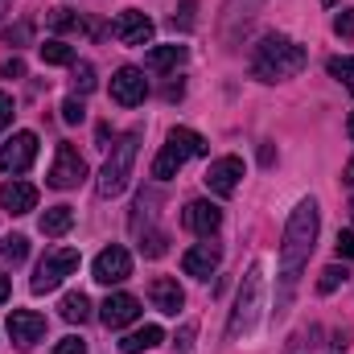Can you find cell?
Here are the masks:
<instances>
[{
  "mask_svg": "<svg viewBox=\"0 0 354 354\" xmlns=\"http://www.w3.org/2000/svg\"><path fill=\"white\" fill-rule=\"evenodd\" d=\"M0 75H4V79H8V75H12V79H21V75H25V62H21V58H8V62L0 66Z\"/></svg>",
  "mask_w": 354,
  "mask_h": 354,
  "instance_id": "obj_37",
  "label": "cell"
},
{
  "mask_svg": "<svg viewBox=\"0 0 354 354\" xmlns=\"http://www.w3.org/2000/svg\"><path fill=\"white\" fill-rule=\"evenodd\" d=\"M218 264H223V248H218V243H198V248H189V252L181 256L185 276H198V280H206Z\"/></svg>",
  "mask_w": 354,
  "mask_h": 354,
  "instance_id": "obj_16",
  "label": "cell"
},
{
  "mask_svg": "<svg viewBox=\"0 0 354 354\" xmlns=\"http://www.w3.org/2000/svg\"><path fill=\"white\" fill-rule=\"evenodd\" d=\"M4 12H8V0H0V21H4Z\"/></svg>",
  "mask_w": 354,
  "mask_h": 354,
  "instance_id": "obj_41",
  "label": "cell"
},
{
  "mask_svg": "<svg viewBox=\"0 0 354 354\" xmlns=\"http://www.w3.org/2000/svg\"><path fill=\"white\" fill-rule=\"evenodd\" d=\"M37 157V136L33 132H12L0 145V174H25Z\"/></svg>",
  "mask_w": 354,
  "mask_h": 354,
  "instance_id": "obj_7",
  "label": "cell"
},
{
  "mask_svg": "<svg viewBox=\"0 0 354 354\" xmlns=\"http://www.w3.org/2000/svg\"><path fill=\"white\" fill-rule=\"evenodd\" d=\"M58 313H62V322H71V326H83V322L91 317L87 292H66V297H62V305H58Z\"/></svg>",
  "mask_w": 354,
  "mask_h": 354,
  "instance_id": "obj_22",
  "label": "cell"
},
{
  "mask_svg": "<svg viewBox=\"0 0 354 354\" xmlns=\"http://www.w3.org/2000/svg\"><path fill=\"white\" fill-rule=\"evenodd\" d=\"M239 177H243V161L239 157H218V161H210V169H206V189L210 194H218V198H231L235 189H239Z\"/></svg>",
  "mask_w": 354,
  "mask_h": 354,
  "instance_id": "obj_13",
  "label": "cell"
},
{
  "mask_svg": "<svg viewBox=\"0 0 354 354\" xmlns=\"http://www.w3.org/2000/svg\"><path fill=\"white\" fill-rule=\"evenodd\" d=\"M41 62H46V66H75V50L54 37V41L41 46Z\"/></svg>",
  "mask_w": 354,
  "mask_h": 354,
  "instance_id": "obj_23",
  "label": "cell"
},
{
  "mask_svg": "<svg viewBox=\"0 0 354 354\" xmlns=\"http://www.w3.org/2000/svg\"><path fill=\"white\" fill-rule=\"evenodd\" d=\"M41 235H50V239H58V235H66L71 227H75V210L71 206H50L46 214H41Z\"/></svg>",
  "mask_w": 354,
  "mask_h": 354,
  "instance_id": "obj_21",
  "label": "cell"
},
{
  "mask_svg": "<svg viewBox=\"0 0 354 354\" xmlns=\"http://www.w3.org/2000/svg\"><path fill=\"white\" fill-rule=\"evenodd\" d=\"M29 37H33V21H17L12 29H4V46H12V50H21Z\"/></svg>",
  "mask_w": 354,
  "mask_h": 354,
  "instance_id": "obj_27",
  "label": "cell"
},
{
  "mask_svg": "<svg viewBox=\"0 0 354 354\" xmlns=\"http://www.w3.org/2000/svg\"><path fill=\"white\" fill-rule=\"evenodd\" d=\"M338 284H346V268L330 264L326 272H322V280H317V292H334Z\"/></svg>",
  "mask_w": 354,
  "mask_h": 354,
  "instance_id": "obj_28",
  "label": "cell"
},
{
  "mask_svg": "<svg viewBox=\"0 0 354 354\" xmlns=\"http://www.w3.org/2000/svg\"><path fill=\"white\" fill-rule=\"evenodd\" d=\"M322 4H334V0H322Z\"/></svg>",
  "mask_w": 354,
  "mask_h": 354,
  "instance_id": "obj_43",
  "label": "cell"
},
{
  "mask_svg": "<svg viewBox=\"0 0 354 354\" xmlns=\"http://www.w3.org/2000/svg\"><path fill=\"white\" fill-rule=\"evenodd\" d=\"M25 256H29V239L25 235H4L0 239V260L4 264H21Z\"/></svg>",
  "mask_w": 354,
  "mask_h": 354,
  "instance_id": "obj_24",
  "label": "cell"
},
{
  "mask_svg": "<svg viewBox=\"0 0 354 354\" xmlns=\"http://www.w3.org/2000/svg\"><path fill=\"white\" fill-rule=\"evenodd\" d=\"M145 95H149L145 71H136V66H120V71L111 75V99H115L120 107H140Z\"/></svg>",
  "mask_w": 354,
  "mask_h": 354,
  "instance_id": "obj_11",
  "label": "cell"
},
{
  "mask_svg": "<svg viewBox=\"0 0 354 354\" xmlns=\"http://www.w3.org/2000/svg\"><path fill=\"white\" fill-rule=\"evenodd\" d=\"M140 317V301L132 297V292H111L107 301H103V309H99V322L107 326V330H124V326H132Z\"/></svg>",
  "mask_w": 354,
  "mask_h": 354,
  "instance_id": "obj_14",
  "label": "cell"
},
{
  "mask_svg": "<svg viewBox=\"0 0 354 354\" xmlns=\"http://www.w3.org/2000/svg\"><path fill=\"white\" fill-rule=\"evenodd\" d=\"M260 305H264V264H252L248 276H243V284H239V297H235V313H231L227 334L231 338L248 334L256 326V317H260Z\"/></svg>",
  "mask_w": 354,
  "mask_h": 354,
  "instance_id": "obj_5",
  "label": "cell"
},
{
  "mask_svg": "<svg viewBox=\"0 0 354 354\" xmlns=\"http://www.w3.org/2000/svg\"><path fill=\"white\" fill-rule=\"evenodd\" d=\"M79 272V252L75 248H50L46 256H41V264L33 272V280H29V288L41 297V292H54L66 276H75Z\"/></svg>",
  "mask_w": 354,
  "mask_h": 354,
  "instance_id": "obj_6",
  "label": "cell"
},
{
  "mask_svg": "<svg viewBox=\"0 0 354 354\" xmlns=\"http://www.w3.org/2000/svg\"><path fill=\"white\" fill-rule=\"evenodd\" d=\"M305 62H309L305 46H297L292 37L268 33L264 41L256 46V54H252V75H256V79H264V83H280V79L301 75V71H305Z\"/></svg>",
  "mask_w": 354,
  "mask_h": 354,
  "instance_id": "obj_2",
  "label": "cell"
},
{
  "mask_svg": "<svg viewBox=\"0 0 354 354\" xmlns=\"http://www.w3.org/2000/svg\"><path fill=\"white\" fill-rule=\"evenodd\" d=\"M50 25H54L58 33H66V29H83V21H79V17H75L71 8H58V12L50 17Z\"/></svg>",
  "mask_w": 354,
  "mask_h": 354,
  "instance_id": "obj_30",
  "label": "cell"
},
{
  "mask_svg": "<svg viewBox=\"0 0 354 354\" xmlns=\"http://www.w3.org/2000/svg\"><path fill=\"white\" fill-rule=\"evenodd\" d=\"M149 301H153V309H161V313H169V317H174L177 309L185 305V292H181V284H177V280L157 276V280L149 284Z\"/></svg>",
  "mask_w": 354,
  "mask_h": 354,
  "instance_id": "obj_18",
  "label": "cell"
},
{
  "mask_svg": "<svg viewBox=\"0 0 354 354\" xmlns=\"http://www.w3.org/2000/svg\"><path fill=\"white\" fill-rule=\"evenodd\" d=\"M334 33H338V37H354V8H346V12L334 17Z\"/></svg>",
  "mask_w": 354,
  "mask_h": 354,
  "instance_id": "obj_31",
  "label": "cell"
},
{
  "mask_svg": "<svg viewBox=\"0 0 354 354\" xmlns=\"http://www.w3.org/2000/svg\"><path fill=\"white\" fill-rule=\"evenodd\" d=\"M185 58H189V50H185V46H177V41H174V46H153V50L145 54V66H149V71H157V75H165V71H177Z\"/></svg>",
  "mask_w": 354,
  "mask_h": 354,
  "instance_id": "obj_19",
  "label": "cell"
},
{
  "mask_svg": "<svg viewBox=\"0 0 354 354\" xmlns=\"http://www.w3.org/2000/svg\"><path fill=\"white\" fill-rule=\"evenodd\" d=\"M91 272H95V280L107 284V288H111V284H124V280L132 276V256H128L120 243H111V248H103V252L95 256V268H91Z\"/></svg>",
  "mask_w": 354,
  "mask_h": 354,
  "instance_id": "obj_9",
  "label": "cell"
},
{
  "mask_svg": "<svg viewBox=\"0 0 354 354\" xmlns=\"http://www.w3.org/2000/svg\"><path fill=\"white\" fill-rule=\"evenodd\" d=\"M181 223H185V231H194V235H214L218 231V223H223V210L214 206V202H189L185 206V214H181Z\"/></svg>",
  "mask_w": 354,
  "mask_h": 354,
  "instance_id": "obj_15",
  "label": "cell"
},
{
  "mask_svg": "<svg viewBox=\"0 0 354 354\" xmlns=\"http://www.w3.org/2000/svg\"><path fill=\"white\" fill-rule=\"evenodd\" d=\"M342 181H346V185H354V157L346 161V169H342Z\"/></svg>",
  "mask_w": 354,
  "mask_h": 354,
  "instance_id": "obj_38",
  "label": "cell"
},
{
  "mask_svg": "<svg viewBox=\"0 0 354 354\" xmlns=\"http://www.w3.org/2000/svg\"><path fill=\"white\" fill-rule=\"evenodd\" d=\"M12 111H17V103H12V95L8 91H0V132L12 124Z\"/></svg>",
  "mask_w": 354,
  "mask_h": 354,
  "instance_id": "obj_33",
  "label": "cell"
},
{
  "mask_svg": "<svg viewBox=\"0 0 354 354\" xmlns=\"http://www.w3.org/2000/svg\"><path fill=\"white\" fill-rule=\"evenodd\" d=\"M136 153H140V128H132V132H124L115 145H111V157L103 161V174H99V198H115V194H124V185H128V177H132V165H136Z\"/></svg>",
  "mask_w": 354,
  "mask_h": 354,
  "instance_id": "obj_3",
  "label": "cell"
},
{
  "mask_svg": "<svg viewBox=\"0 0 354 354\" xmlns=\"http://www.w3.org/2000/svg\"><path fill=\"white\" fill-rule=\"evenodd\" d=\"M83 177H87V161L79 157V149H75V145H58L54 169H50V185H54V189H75Z\"/></svg>",
  "mask_w": 354,
  "mask_h": 354,
  "instance_id": "obj_8",
  "label": "cell"
},
{
  "mask_svg": "<svg viewBox=\"0 0 354 354\" xmlns=\"http://www.w3.org/2000/svg\"><path fill=\"white\" fill-rule=\"evenodd\" d=\"M194 25V0H181V12H174V29H189Z\"/></svg>",
  "mask_w": 354,
  "mask_h": 354,
  "instance_id": "obj_35",
  "label": "cell"
},
{
  "mask_svg": "<svg viewBox=\"0 0 354 354\" xmlns=\"http://www.w3.org/2000/svg\"><path fill=\"white\" fill-rule=\"evenodd\" d=\"M338 256L342 260H354V231H342L338 235Z\"/></svg>",
  "mask_w": 354,
  "mask_h": 354,
  "instance_id": "obj_36",
  "label": "cell"
},
{
  "mask_svg": "<svg viewBox=\"0 0 354 354\" xmlns=\"http://www.w3.org/2000/svg\"><path fill=\"white\" fill-rule=\"evenodd\" d=\"M71 87H75V95H91L95 91V66L91 62H75L71 66Z\"/></svg>",
  "mask_w": 354,
  "mask_h": 354,
  "instance_id": "obj_25",
  "label": "cell"
},
{
  "mask_svg": "<svg viewBox=\"0 0 354 354\" xmlns=\"http://www.w3.org/2000/svg\"><path fill=\"white\" fill-rule=\"evenodd\" d=\"M326 71H330V75H334V79L354 95V58H330V62H326Z\"/></svg>",
  "mask_w": 354,
  "mask_h": 354,
  "instance_id": "obj_26",
  "label": "cell"
},
{
  "mask_svg": "<svg viewBox=\"0 0 354 354\" xmlns=\"http://www.w3.org/2000/svg\"><path fill=\"white\" fill-rule=\"evenodd\" d=\"M0 206L8 210V214H29L33 206H37V185H29V181H8L4 189H0Z\"/></svg>",
  "mask_w": 354,
  "mask_h": 354,
  "instance_id": "obj_17",
  "label": "cell"
},
{
  "mask_svg": "<svg viewBox=\"0 0 354 354\" xmlns=\"http://www.w3.org/2000/svg\"><path fill=\"white\" fill-rule=\"evenodd\" d=\"M317 202L305 198L297 202V210L288 214V227H284V243H280V292H276V313L288 309L292 292H297V280L313 256V243H317Z\"/></svg>",
  "mask_w": 354,
  "mask_h": 354,
  "instance_id": "obj_1",
  "label": "cell"
},
{
  "mask_svg": "<svg viewBox=\"0 0 354 354\" xmlns=\"http://www.w3.org/2000/svg\"><path fill=\"white\" fill-rule=\"evenodd\" d=\"M4 301H8V276L0 272V305H4Z\"/></svg>",
  "mask_w": 354,
  "mask_h": 354,
  "instance_id": "obj_39",
  "label": "cell"
},
{
  "mask_svg": "<svg viewBox=\"0 0 354 354\" xmlns=\"http://www.w3.org/2000/svg\"><path fill=\"white\" fill-rule=\"evenodd\" d=\"M161 326H140V330H132L124 342H120V351L124 354H145V351H153V346H161Z\"/></svg>",
  "mask_w": 354,
  "mask_h": 354,
  "instance_id": "obj_20",
  "label": "cell"
},
{
  "mask_svg": "<svg viewBox=\"0 0 354 354\" xmlns=\"http://www.w3.org/2000/svg\"><path fill=\"white\" fill-rule=\"evenodd\" d=\"M54 354H87V342H83V338H75V334H71V338H62V342H58V346H54Z\"/></svg>",
  "mask_w": 354,
  "mask_h": 354,
  "instance_id": "obj_34",
  "label": "cell"
},
{
  "mask_svg": "<svg viewBox=\"0 0 354 354\" xmlns=\"http://www.w3.org/2000/svg\"><path fill=\"white\" fill-rule=\"evenodd\" d=\"M111 37L124 41V46H149V41H153V21H149L140 8H124V12L111 21Z\"/></svg>",
  "mask_w": 354,
  "mask_h": 354,
  "instance_id": "obj_10",
  "label": "cell"
},
{
  "mask_svg": "<svg viewBox=\"0 0 354 354\" xmlns=\"http://www.w3.org/2000/svg\"><path fill=\"white\" fill-rule=\"evenodd\" d=\"M206 140L194 132V128H174L169 132V140H165V149L157 153V161H153V177L157 181H169V177H177V169L189 161V157H206Z\"/></svg>",
  "mask_w": 354,
  "mask_h": 354,
  "instance_id": "obj_4",
  "label": "cell"
},
{
  "mask_svg": "<svg viewBox=\"0 0 354 354\" xmlns=\"http://www.w3.org/2000/svg\"><path fill=\"white\" fill-rule=\"evenodd\" d=\"M346 136H351V140H354V111H351V115H346Z\"/></svg>",
  "mask_w": 354,
  "mask_h": 354,
  "instance_id": "obj_40",
  "label": "cell"
},
{
  "mask_svg": "<svg viewBox=\"0 0 354 354\" xmlns=\"http://www.w3.org/2000/svg\"><path fill=\"white\" fill-rule=\"evenodd\" d=\"M145 256H165V235L161 231H153V235H145Z\"/></svg>",
  "mask_w": 354,
  "mask_h": 354,
  "instance_id": "obj_32",
  "label": "cell"
},
{
  "mask_svg": "<svg viewBox=\"0 0 354 354\" xmlns=\"http://www.w3.org/2000/svg\"><path fill=\"white\" fill-rule=\"evenodd\" d=\"M62 120H66V124H83V120H87V107H83L79 95H71V99L62 103Z\"/></svg>",
  "mask_w": 354,
  "mask_h": 354,
  "instance_id": "obj_29",
  "label": "cell"
},
{
  "mask_svg": "<svg viewBox=\"0 0 354 354\" xmlns=\"http://www.w3.org/2000/svg\"><path fill=\"white\" fill-rule=\"evenodd\" d=\"M351 218H354V194H351Z\"/></svg>",
  "mask_w": 354,
  "mask_h": 354,
  "instance_id": "obj_42",
  "label": "cell"
},
{
  "mask_svg": "<svg viewBox=\"0 0 354 354\" xmlns=\"http://www.w3.org/2000/svg\"><path fill=\"white\" fill-rule=\"evenodd\" d=\"M8 338L17 342V351H29L33 342L46 338V317L33 309H12L8 313Z\"/></svg>",
  "mask_w": 354,
  "mask_h": 354,
  "instance_id": "obj_12",
  "label": "cell"
}]
</instances>
